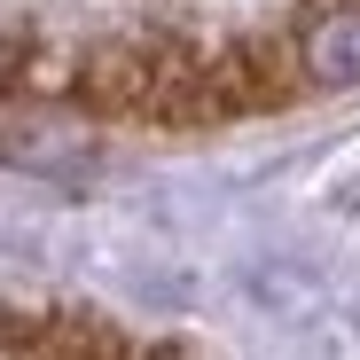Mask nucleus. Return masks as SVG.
<instances>
[{
	"label": "nucleus",
	"instance_id": "obj_1",
	"mask_svg": "<svg viewBox=\"0 0 360 360\" xmlns=\"http://www.w3.org/2000/svg\"><path fill=\"white\" fill-rule=\"evenodd\" d=\"M212 79L227 94V117H251V110H290L306 94V71H297V39L251 32V39H227L212 47Z\"/></svg>",
	"mask_w": 360,
	"mask_h": 360
},
{
	"label": "nucleus",
	"instance_id": "obj_2",
	"mask_svg": "<svg viewBox=\"0 0 360 360\" xmlns=\"http://www.w3.org/2000/svg\"><path fill=\"white\" fill-rule=\"evenodd\" d=\"M71 94H79L94 117H149L157 47H149V39H94L86 55H71Z\"/></svg>",
	"mask_w": 360,
	"mask_h": 360
},
{
	"label": "nucleus",
	"instance_id": "obj_3",
	"mask_svg": "<svg viewBox=\"0 0 360 360\" xmlns=\"http://www.w3.org/2000/svg\"><path fill=\"white\" fill-rule=\"evenodd\" d=\"M297 71H306V86H360V0L321 8L297 32Z\"/></svg>",
	"mask_w": 360,
	"mask_h": 360
}]
</instances>
